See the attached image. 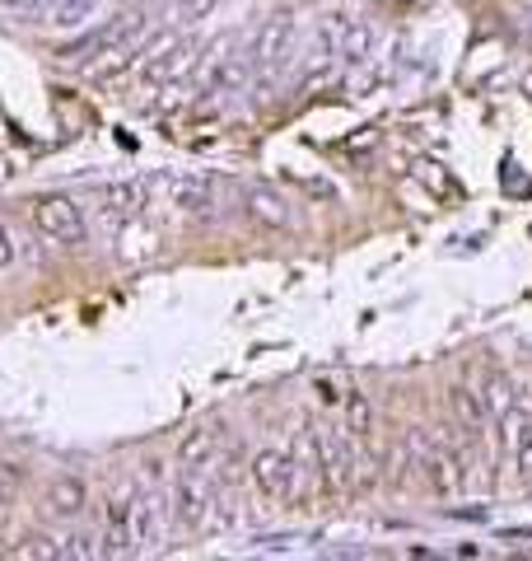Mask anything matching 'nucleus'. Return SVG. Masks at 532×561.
Listing matches in <instances>:
<instances>
[{
	"mask_svg": "<svg viewBox=\"0 0 532 561\" xmlns=\"http://www.w3.org/2000/svg\"><path fill=\"white\" fill-rule=\"evenodd\" d=\"M253 66H257L253 47H243V52H233V57H206V71H201V99H220V94L243 89Z\"/></svg>",
	"mask_w": 532,
	"mask_h": 561,
	"instance_id": "6e6552de",
	"label": "nucleus"
},
{
	"mask_svg": "<svg viewBox=\"0 0 532 561\" xmlns=\"http://www.w3.org/2000/svg\"><path fill=\"white\" fill-rule=\"evenodd\" d=\"M42 5L47 0H0V14H10V20H34Z\"/></svg>",
	"mask_w": 532,
	"mask_h": 561,
	"instance_id": "a878e982",
	"label": "nucleus"
},
{
	"mask_svg": "<svg viewBox=\"0 0 532 561\" xmlns=\"http://www.w3.org/2000/svg\"><path fill=\"white\" fill-rule=\"evenodd\" d=\"M140 38H150V14L145 10H122L113 20H103L99 28H89L85 38H75L71 47H61V61H71V66H80V61H93L107 47H140Z\"/></svg>",
	"mask_w": 532,
	"mask_h": 561,
	"instance_id": "f03ea898",
	"label": "nucleus"
},
{
	"mask_svg": "<svg viewBox=\"0 0 532 561\" xmlns=\"http://www.w3.org/2000/svg\"><path fill=\"white\" fill-rule=\"evenodd\" d=\"M164 192L182 215H211L215 211V183L201 178V174H174L164 183Z\"/></svg>",
	"mask_w": 532,
	"mask_h": 561,
	"instance_id": "f8f14e48",
	"label": "nucleus"
},
{
	"mask_svg": "<svg viewBox=\"0 0 532 561\" xmlns=\"http://www.w3.org/2000/svg\"><path fill=\"white\" fill-rule=\"evenodd\" d=\"M136 57H140V47H107V52L85 61V71L93 75V80H117V75L136 71Z\"/></svg>",
	"mask_w": 532,
	"mask_h": 561,
	"instance_id": "6ab92c4d",
	"label": "nucleus"
},
{
	"mask_svg": "<svg viewBox=\"0 0 532 561\" xmlns=\"http://www.w3.org/2000/svg\"><path fill=\"white\" fill-rule=\"evenodd\" d=\"M448 408H453V416H458V426L467 431V435H481V426H486V408H481V394H472V388H448Z\"/></svg>",
	"mask_w": 532,
	"mask_h": 561,
	"instance_id": "a211bd4d",
	"label": "nucleus"
},
{
	"mask_svg": "<svg viewBox=\"0 0 532 561\" xmlns=\"http://www.w3.org/2000/svg\"><path fill=\"white\" fill-rule=\"evenodd\" d=\"M20 557H66V543L47 538V534H34V538L20 543Z\"/></svg>",
	"mask_w": 532,
	"mask_h": 561,
	"instance_id": "b1692460",
	"label": "nucleus"
},
{
	"mask_svg": "<svg viewBox=\"0 0 532 561\" xmlns=\"http://www.w3.org/2000/svg\"><path fill=\"white\" fill-rule=\"evenodd\" d=\"M20 482H24V473L14 463H0V501H14L20 496Z\"/></svg>",
	"mask_w": 532,
	"mask_h": 561,
	"instance_id": "bb28decb",
	"label": "nucleus"
},
{
	"mask_svg": "<svg viewBox=\"0 0 532 561\" xmlns=\"http://www.w3.org/2000/svg\"><path fill=\"white\" fill-rule=\"evenodd\" d=\"M89 506V491L80 477H56L52 487H47V510L56 514V520H75Z\"/></svg>",
	"mask_w": 532,
	"mask_h": 561,
	"instance_id": "dca6fc26",
	"label": "nucleus"
},
{
	"mask_svg": "<svg viewBox=\"0 0 532 561\" xmlns=\"http://www.w3.org/2000/svg\"><path fill=\"white\" fill-rule=\"evenodd\" d=\"M215 454H220V421H201V426L187 431L182 445H178L182 467H211Z\"/></svg>",
	"mask_w": 532,
	"mask_h": 561,
	"instance_id": "4468645a",
	"label": "nucleus"
},
{
	"mask_svg": "<svg viewBox=\"0 0 532 561\" xmlns=\"http://www.w3.org/2000/svg\"><path fill=\"white\" fill-rule=\"evenodd\" d=\"M248 47H253V61L262 71H280L290 61V47H294V14H271Z\"/></svg>",
	"mask_w": 532,
	"mask_h": 561,
	"instance_id": "1a4fd4ad",
	"label": "nucleus"
},
{
	"mask_svg": "<svg viewBox=\"0 0 532 561\" xmlns=\"http://www.w3.org/2000/svg\"><path fill=\"white\" fill-rule=\"evenodd\" d=\"M34 225L56 248H80L85 244V215H80V207H75L71 197H61V192H42L34 201Z\"/></svg>",
	"mask_w": 532,
	"mask_h": 561,
	"instance_id": "20e7f679",
	"label": "nucleus"
},
{
	"mask_svg": "<svg viewBox=\"0 0 532 561\" xmlns=\"http://www.w3.org/2000/svg\"><path fill=\"white\" fill-rule=\"evenodd\" d=\"M14 253H20V248H14V234H10L5 225H0V267H10Z\"/></svg>",
	"mask_w": 532,
	"mask_h": 561,
	"instance_id": "c756f323",
	"label": "nucleus"
},
{
	"mask_svg": "<svg viewBox=\"0 0 532 561\" xmlns=\"http://www.w3.org/2000/svg\"><path fill=\"white\" fill-rule=\"evenodd\" d=\"M523 89H528V94H532V71H528V75H523Z\"/></svg>",
	"mask_w": 532,
	"mask_h": 561,
	"instance_id": "473e14b6",
	"label": "nucleus"
},
{
	"mask_svg": "<svg viewBox=\"0 0 532 561\" xmlns=\"http://www.w3.org/2000/svg\"><path fill=\"white\" fill-rule=\"evenodd\" d=\"M47 24L61 28V34H75V28H85L93 14H99V0H47Z\"/></svg>",
	"mask_w": 532,
	"mask_h": 561,
	"instance_id": "f3484780",
	"label": "nucleus"
},
{
	"mask_svg": "<svg viewBox=\"0 0 532 561\" xmlns=\"http://www.w3.org/2000/svg\"><path fill=\"white\" fill-rule=\"evenodd\" d=\"M481 408H486V416H495V421L514 408V379H509V374H499V370L486 374V394H481Z\"/></svg>",
	"mask_w": 532,
	"mask_h": 561,
	"instance_id": "4be33fe9",
	"label": "nucleus"
},
{
	"mask_svg": "<svg viewBox=\"0 0 532 561\" xmlns=\"http://www.w3.org/2000/svg\"><path fill=\"white\" fill-rule=\"evenodd\" d=\"M523 34H528V42H532V10L523 14Z\"/></svg>",
	"mask_w": 532,
	"mask_h": 561,
	"instance_id": "2f4dec72",
	"label": "nucleus"
},
{
	"mask_svg": "<svg viewBox=\"0 0 532 561\" xmlns=\"http://www.w3.org/2000/svg\"><path fill=\"white\" fill-rule=\"evenodd\" d=\"M211 510H215V487L201 467H182L174 477V514L178 524L187 528H206L211 524Z\"/></svg>",
	"mask_w": 532,
	"mask_h": 561,
	"instance_id": "423d86ee",
	"label": "nucleus"
},
{
	"mask_svg": "<svg viewBox=\"0 0 532 561\" xmlns=\"http://www.w3.org/2000/svg\"><path fill=\"white\" fill-rule=\"evenodd\" d=\"M243 211L266 229H286L290 225V201L280 197L276 187H266V183H248L243 187Z\"/></svg>",
	"mask_w": 532,
	"mask_h": 561,
	"instance_id": "ddd939ff",
	"label": "nucleus"
},
{
	"mask_svg": "<svg viewBox=\"0 0 532 561\" xmlns=\"http://www.w3.org/2000/svg\"><path fill=\"white\" fill-rule=\"evenodd\" d=\"M411 445H416V467H420V477H426V487L440 496V501L458 496L467 482V459L458 449L440 445V440H420V435H411Z\"/></svg>",
	"mask_w": 532,
	"mask_h": 561,
	"instance_id": "7ed1b4c3",
	"label": "nucleus"
},
{
	"mask_svg": "<svg viewBox=\"0 0 532 561\" xmlns=\"http://www.w3.org/2000/svg\"><path fill=\"white\" fill-rule=\"evenodd\" d=\"M383 85V71L373 66V57L369 61H359V66H351V80H346V89L355 94V99H365V94H373Z\"/></svg>",
	"mask_w": 532,
	"mask_h": 561,
	"instance_id": "5701e85b",
	"label": "nucleus"
},
{
	"mask_svg": "<svg viewBox=\"0 0 532 561\" xmlns=\"http://www.w3.org/2000/svg\"><path fill=\"white\" fill-rule=\"evenodd\" d=\"M327 85H337V75H332V71H313V75H308V80L300 85V94H304V99H308V94H318V89H327Z\"/></svg>",
	"mask_w": 532,
	"mask_h": 561,
	"instance_id": "c85d7f7f",
	"label": "nucleus"
},
{
	"mask_svg": "<svg viewBox=\"0 0 532 561\" xmlns=\"http://www.w3.org/2000/svg\"><path fill=\"white\" fill-rule=\"evenodd\" d=\"M341 408H346V431L355 435L359 445H365V440H369V431H373V408H369V398L359 394V388H346Z\"/></svg>",
	"mask_w": 532,
	"mask_h": 561,
	"instance_id": "412c9836",
	"label": "nucleus"
},
{
	"mask_svg": "<svg viewBox=\"0 0 532 561\" xmlns=\"http://www.w3.org/2000/svg\"><path fill=\"white\" fill-rule=\"evenodd\" d=\"M313 394H318V402H327V408H337V402L346 398V388H341L332 374H318V379H313Z\"/></svg>",
	"mask_w": 532,
	"mask_h": 561,
	"instance_id": "393cba45",
	"label": "nucleus"
},
{
	"mask_svg": "<svg viewBox=\"0 0 532 561\" xmlns=\"http://www.w3.org/2000/svg\"><path fill=\"white\" fill-rule=\"evenodd\" d=\"M154 538H160V506H154L150 496H131V543H136V552L150 548Z\"/></svg>",
	"mask_w": 532,
	"mask_h": 561,
	"instance_id": "aec40b11",
	"label": "nucleus"
},
{
	"mask_svg": "<svg viewBox=\"0 0 532 561\" xmlns=\"http://www.w3.org/2000/svg\"><path fill=\"white\" fill-rule=\"evenodd\" d=\"M117 253H122V262H150V258H160V234L145 225V215H136V221L117 225Z\"/></svg>",
	"mask_w": 532,
	"mask_h": 561,
	"instance_id": "2eb2a0df",
	"label": "nucleus"
},
{
	"mask_svg": "<svg viewBox=\"0 0 532 561\" xmlns=\"http://www.w3.org/2000/svg\"><path fill=\"white\" fill-rule=\"evenodd\" d=\"M201 61H206V47H201L197 38H160L150 47V52L136 57V85L140 89H160V85H178L187 80Z\"/></svg>",
	"mask_w": 532,
	"mask_h": 561,
	"instance_id": "f257e3e1",
	"label": "nucleus"
},
{
	"mask_svg": "<svg viewBox=\"0 0 532 561\" xmlns=\"http://www.w3.org/2000/svg\"><path fill=\"white\" fill-rule=\"evenodd\" d=\"M519 473L532 482V435H528V440L519 445Z\"/></svg>",
	"mask_w": 532,
	"mask_h": 561,
	"instance_id": "7c9ffc66",
	"label": "nucleus"
},
{
	"mask_svg": "<svg viewBox=\"0 0 532 561\" xmlns=\"http://www.w3.org/2000/svg\"><path fill=\"white\" fill-rule=\"evenodd\" d=\"M248 473H253V487L266 501H294L300 496V467H294L290 449H262Z\"/></svg>",
	"mask_w": 532,
	"mask_h": 561,
	"instance_id": "39448f33",
	"label": "nucleus"
},
{
	"mask_svg": "<svg viewBox=\"0 0 532 561\" xmlns=\"http://www.w3.org/2000/svg\"><path fill=\"white\" fill-rule=\"evenodd\" d=\"M215 0H178V14L182 20H201V14H211Z\"/></svg>",
	"mask_w": 532,
	"mask_h": 561,
	"instance_id": "cd10ccee",
	"label": "nucleus"
},
{
	"mask_svg": "<svg viewBox=\"0 0 532 561\" xmlns=\"http://www.w3.org/2000/svg\"><path fill=\"white\" fill-rule=\"evenodd\" d=\"M322 34L337 42V57L346 61V66H359V61L373 57V24L369 20H341V14H332Z\"/></svg>",
	"mask_w": 532,
	"mask_h": 561,
	"instance_id": "9b49d317",
	"label": "nucleus"
},
{
	"mask_svg": "<svg viewBox=\"0 0 532 561\" xmlns=\"http://www.w3.org/2000/svg\"><path fill=\"white\" fill-rule=\"evenodd\" d=\"M145 201H150V187L140 178H117V183H103L93 192V207L107 225H127L136 215H145Z\"/></svg>",
	"mask_w": 532,
	"mask_h": 561,
	"instance_id": "0eeeda50",
	"label": "nucleus"
},
{
	"mask_svg": "<svg viewBox=\"0 0 532 561\" xmlns=\"http://www.w3.org/2000/svg\"><path fill=\"white\" fill-rule=\"evenodd\" d=\"M131 496L136 491H122L103 506V534H99L103 557H131L136 552V543H131Z\"/></svg>",
	"mask_w": 532,
	"mask_h": 561,
	"instance_id": "9d476101",
	"label": "nucleus"
}]
</instances>
